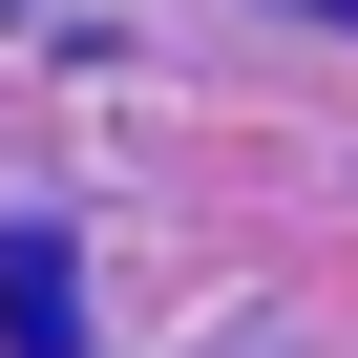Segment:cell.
I'll return each instance as SVG.
<instances>
[{"mask_svg":"<svg viewBox=\"0 0 358 358\" xmlns=\"http://www.w3.org/2000/svg\"><path fill=\"white\" fill-rule=\"evenodd\" d=\"M0 337H22V358H85V274H64V232H0Z\"/></svg>","mask_w":358,"mask_h":358,"instance_id":"obj_1","label":"cell"},{"mask_svg":"<svg viewBox=\"0 0 358 358\" xmlns=\"http://www.w3.org/2000/svg\"><path fill=\"white\" fill-rule=\"evenodd\" d=\"M316 22H358V0H316Z\"/></svg>","mask_w":358,"mask_h":358,"instance_id":"obj_2","label":"cell"}]
</instances>
